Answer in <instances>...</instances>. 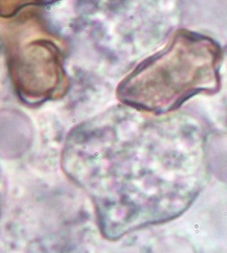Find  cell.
<instances>
[{
    "mask_svg": "<svg viewBox=\"0 0 227 253\" xmlns=\"http://www.w3.org/2000/svg\"><path fill=\"white\" fill-rule=\"evenodd\" d=\"M62 168L90 197L103 237L117 241L192 206L207 177L206 136L191 114L115 106L68 133Z\"/></svg>",
    "mask_w": 227,
    "mask_h": 253,
    "instance_id": "cell-1",
    "label": "cell"
},
{
    "mask_svg": "<svg viewBox=\"0 0 227 253\" xmlns=\"http://www.w3.org/2000/svg\"><path fill=\"white\" fill-rule=\"evenodd\" d=\"M223 50L209 37L178 30L168 44L134 69L117 87L123 105L168 114L199 94L221 89Z\"/></svg>",
    "mask_w": 227,
    "mask_h": 253,
    "instance_id": "cell-2",
    "label": "cell"
},
{
    "mask_svg": "<svg viewBox=\"0 0 227 253\" xmlns=\"http://www.w3.org/2000/svg\"><path fill=\"white\" fill-rule=\"evenodd\" d=\"M8 72L18 97L29 105L61 98L68 90V78L58 44L34 38L8 51Z\"/></svg>",
    "mask_w": 227,
    "mask_h": 253,
    "instance_id": "cell-3",
    "label": "cell"
},
{
    "mask_svg": "<svg viewBox=\"0 0 227 253\" xmlns=\"http://www.w3.org/2000/svg\"><path fill=\"white\" fill-rule=\"evenodd\" d=\"M3 196H5V184H3L1 172H0V219H1V212H2V206H3Z\"/></svg>",
    "mask_w": 227,
    "mask_h": 253,
    "instance_id": "cell-4",
    "label": "cell"
}]
</instances>
